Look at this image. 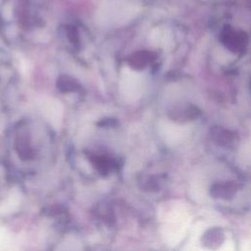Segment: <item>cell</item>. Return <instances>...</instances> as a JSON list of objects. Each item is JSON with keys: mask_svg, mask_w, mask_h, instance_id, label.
I'll use <instances>...</instances> for the list:
<instances>
[{"mask_svg": "<svg viewBox=\"0 0 251 251\" xmlns=\"http://www.w3.org/2000/svg\"><path fill=\"white\" fill-rule=\"evenodd\" d=\"M13 146L19 158L23 161L31 160L35 156V150L31 144L30 135L25 127H19L17 129Z\"/></svg>", "mask_w": 251, "mask_h": 251, "instance_id": "6da1fadb", "label": "cell"}, {"mask_svg": "<svg viewBox=\"0 0 251 251\" xmlns=\"http://www.w3.org/2000/svg\"><path fill=\"white\" fill-rule=\"evenodd\" d=\"M222 41L232 52H242L247 44V36L242 31L226 28L222 33Z\"/></svg>", "mask_w": 251, "mask_h": 251, "instance_id": "7a4b0ae2", "label": "cell"}, {"mask_svg": "<svg viewBox=\"0 0 251 251\" xmlns=\"http://www.w3.org/2000/svg\"><path fill=\"white\" fill-rule=\"evenodd\" d=\"M171 112H172L170 114L171 119L178 120V121L193 120L200 114L199 110L191 104L176 106L173 110H171Z\"/></svg>", "mask_w": 251, "mask_h": 251, "instance_id": "3957f363", "label": "cell"}, {"mask_svg": "<svg viewBox=\"0 0 251 251\" xmlns=\"http://www.w3.org/2000/svg\"><path fill=\"white\" fill-rule=\"evenodd\" d=\"M211 137L216 143L226 147L233 145L236 140V136L233 132L218 126L211 129Z\"/></svg>", "mask_w": 251, "mask_h": 251, "instance_id": "277c9868", "label": "cell"}, {"mask_svg": "<svg viewBox=\"0 0 251 251\" xmlns=\"http://www.w3.org/2000/svg\"><path fill=\"white\" fill-rule=\"evenodd\" d=\"M236 192L235 185L231 182L216 183L211 187V195L221 199H230Z\"/></svg>", "mask_w": 251, "mask_h": 251, "instance_id": "5b68a950", "label": "cell"}, {"mask_svg": "<svg viewBox=\"0 0 251 251\" xmlns=\"http://www.w3.org/2000/svg\"><path fill=\"white\" fill-rule=\"evenodd\" d=\"M154 58L155 56L151 52H146V51L137 52L128 59V65L132 69L140 71L144 69L148 65V63L153 61Z\"/></svg>", "mask_w": 251, "mask_h": 251, "instance_id": "8992f818", "label": "cell"}, {"mask_svg": "<svg viewBox=\"0 0 251 251\" xmlns=\"http://www.w3.org/2000/svg\"><path fill=\"white\" fill-rule=\"evenodd\" d=\"M203 244L210 248H216L224 241V233L220 228L209 229L202 238Z\"/></svg>", "mask_w": 251, "mask_h": 251, "instance_id": "52a82bcc", "label": "cell"}, {"mask_svg": "<svg viewBox=\"0 0 251 251\" xmlns=\"http://www.w3.org/2000/svg\"><path fill=\"white\" fill-rule=\"evenodd\" d=\"M57 87L62 92H75L80 87L77 80L69 75H61L57 81Z\"/></svg>", "mask_w": 251, "mask_h": 251, "instance_id": "ba28073f", "label": "cell"}, {"mask_svg": "<svg viewBox=\"0 0 251 251\" xmlns=\"http://www.w3.org/2000/svg\"><path fill=\"white\" fill-rule=\"evenodd\" d=\"M94 166L102 173H107L111 170L112 164L110 159H108L105 156H93V160H92Z\"/></svg>", "mask_w": 251, "mask_h": 251, "instance_id": "9c48e42d", "label": "cell"}]
</instances>
